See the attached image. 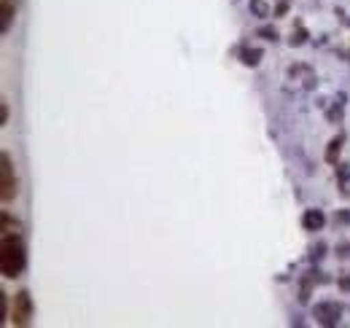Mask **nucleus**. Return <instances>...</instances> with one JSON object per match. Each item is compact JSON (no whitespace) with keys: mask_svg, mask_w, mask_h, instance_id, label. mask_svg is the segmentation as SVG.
Listing matches in <instances>:
<instances>
[{"mask_svg":"<svg viewBox=\"0 0 350 328\" xmlns=\"http://www.w3.org/2000/svg\"><path fill=\"white\" fill-rule=\"evenodd\" d=\"M0 250H3L0 253V269H3V275L5 277H16L25 269V261H27L22 243L16 237H11V234H3V247Z\"/></svg>","mask_w":350,"mask_h":328,"instance_id":"f257e3e1","label":"nucleus"},{"mask_svg":"<svg viewBox=\"0 0 350 328\" xmlns=\"http://www.w3.org/2000/svg\"><path fill=\"white\" fill-rule=\"evenodd\" d=\"M0 197H3V202H11L14 197H16V178H14V164L11 159L3 154V159H0Z\"/></svg>","mask_w":350,"mask_h":328,"instance_id":"f03ea898","label":"nucleus"},{"mask_svg":"<svg viewBox=\"0 0 350 328\" xmlns=\"http://www.w3.org/2000/svg\"><path fill=\"white\" fill-rule=\"evenodd\" d=\"M30 315H33V304H30V296L22 290V293H16V299H14V320H16L19 326H25V323L30 320Z\"/></svg>","mask_w":350,"mask_h":328,"instance_id":"7ed1b4c3","label":"nucleus"},{"mask_svg":"<svg viewBox=\"0 0 350 328\" xmlns=\"http://www.w3.org/2000/svg\"><path fill=\"white\" fill-rule=\"evenodd\" d=\"M305 223H307V226H310V229H312V226L318 229V226L323 223V215H321V213H310V215H307V218H305Z\"/></svg>","mask_w":350,"mask_h":328,"instance_id":"20e7f679","label":"nucleus"}]
</instances>
